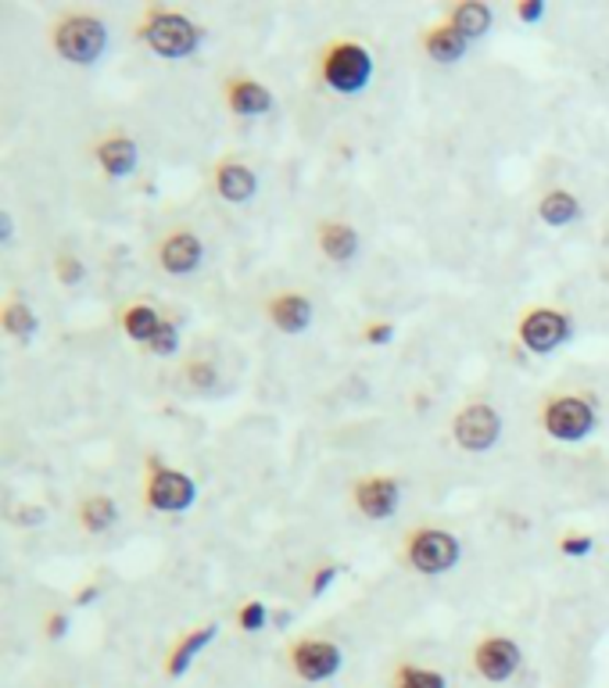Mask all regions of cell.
Listing matches in <instances>:
<instances>
[{
	"mask_svg": "<svg viewBox=\"0 0 609 688\" xmlns=\"http://www.w3.org/2000/svg\"><path fill=\"white\" fill-rule=\"evenodd\" d=\"M4 330L11 337H19V341H25V337L36 334V313L22 302H8L4 305Z\"/></svg>",
	"mask_w": 609,
	"mask_h": 688,
	"instance_id": "cb8c5ba5",
	"label": "cell"
},
{
	"mask_svg": "<svg viewBox=\"0 0 609 688\" xmlns=\"http://www.w3.org/2000/svg\"><path fill=\"white\" fill-rule=\"evenodd\" d=\"M194 498H198V488L191 477L180 474V470L151 463V481H147V503H151V509L183 512L194 506Z\"/></svg>",
	"mask_w": 609,
	"mask_h": 688,
	"instance_id": "9c48e42d",
	"label": "cell"
},
{
	"mask_svg": "<svg viewBox=\"0 0 609 688\" xmlns=\"http://www.w3.org/2000/svg\"><path fill=\"white\" fill-rule=\"evenodd\" d=\"M319 76L337 93H359L373 79V54L356 44V40H341V44H334L323 54Z\"/></svg>",
	"mask_w": 609,
	"mask_h": 688,
	"instance_id": "6da1fadb",
	"label": "cell"
},
{
	"mask_svg": "<svg viewBox=\"0 0 609 688\" xmlns=\"http://www.w3.org/2000/svg\"><path fill=\"white\" fill-rule=\"evenodd\" d=\"M319 248L334 262H351L359 255V234L348 223H323L319 226Z\"/></svg>",
	"mask_w": 609,
	"mask_h": 688,
	"instance_id": "ac0fdd59",
	"label": "cell"
},
{
	"mask_svg": "<svg viewBox=\"0 0 609 688\" xmlns=\"http://www.w3.org/2000/svg\"><path fill=\"white\" fill-rule=\"evenodd\" d=\"M15 517H19V523H30V528H40V523H44V517H47V512L33 506V509H19Z\"/></svg>",
	"mask_w": 609,
	"mask_h": 688,
	"instance_id": "e575fe53",
	"label": "cell"
},
{
	"mask_svg": "<svg viewBox=\"0 0 609 688\" xmlns=\"http://www.w3.org/2000/svg\"><path fill=\"white\" fill-rule=\"evenodd\" d=\"M538 215L549 226H571L577 215H580V201L574 194H566V191H552V194L541 198Z\"/></svg>",
	"mask_w": 609,
	"mask_h": 688,
	"instance_id": "603a6c76",
	"label": "cell"
},
{
	"mask_svg": "<svg viewBox=\"0 0 609 688\" xmlns=\"http://www.w3.org/2000/svg\"><path fill=\"white\" fill-rule=\"evenodd\" d=\"M98 596H101V588H98V585H90V588H83V591H79V596H76V602H79V606H87V602H93Z\"/></svg>",
	"mask_w": 609,
	"mask_h": 688,
	"instance_id": "d590c367",
	"label": "cell"
},
{
	"mask_svg": "<svg viewBox=\"0 0 609 688\" xmlns=\"http://www.w3.org/2000/svg\"><path fill=\"white\" fill-rule=\"evenodd\" d=\"M395 688H449L441 670H427V667H413L405 664L395 674Z\"/></svg>",
	"mask_w": 609,
	"mask_h": 688,
	"instance_id": "d4e9b609",
	"label": "cell"
},
{
	"mask_svg": "<svg viewBox=\"0 0 609 688\" xmlns=\"http://www.w3.org/2000/svg\"><path fill=\"white\" fill-rule=\"evenodd\" d=\"M269 319L283 334H302L313 327V302L305 294H277L269 302Z\"/></svg>",
	"mask_w": 609,
	"mask_h": 688,
	"instance_id": "5bb4252c",
	"label": "cell"
},
{
	"mask_svg": "<svg viewBox=\"0 0 609 688\" xmlns=\"http://www.w3.org/2000/svg\"><path fill=\"white\" fill-rule=\"evenodd\" d=\"M337 574H341V566H323V571L313 574V588H308V591H313V596H323V591L337 582Z\"/></svg>",
	"mask_w": 609,
	"mask_h": 688,
	"instance_id": "1f68e13d",
	"label": "cell"
},
{
	"mask_svg": "<svg viewBox=\"0 0 609 688\" xmlns=\"http://www.w3.org/2000/svg\"><path fill=\"white\" fill-rule=\"evenodd\" d=\"M463 556V545H459V538L449 534V531H435V528H424L409 538V563L413 571L427 574V577H438V574H449L452 566Z\"/></svg>",
	"mask_w": 609,
	"mask_h": 688,
	"instance_id": "277c9868",
	"label": "cell"
},
{
	"mask_svg": "<svg viewBox=\"0 0 609 688\" xmlns=\"http://www.w3.org/2000/svg\"><path fill=\"white\" fill-rule=\"evenodd\" d=\"M365 341L373 348H387L395 341V327H391V323H370V327H365Z\"/></svg>",
	"mask_w": 609,
	"mask_h": 688,
	"instance_id": "f546056e",
	"label": "cell"
},
{
	"mask_svg": "<svg viewBox=\"0 0 609 688\" xmlns=\"http://www.w3.org/2000/svg\"><path fill=\"white\" fill-rule=\"evenodd\" d=\"M161 319L151 305H129L126 313H122V330L129 334V341H137V345H151L155 341V334L161 330Z\"/></svg>",
	"mask_w": 609,
	"mask_h": 688,
	"instance_id": "ffe728a7",
	"label": "cell"
},
{
	"mask_svg": "<svg viewBox=\"0 0 609 688\" xmlns=\"http://www.w3.org/2000/svg\"><path fill=\"white\" fill-rule=\"evenodd\" d=\"M520 659H523V653H520L517 642L503 639V635H492L473 650V670H477L484 681L503 685L520 670Z\"/></svg>",
	"mask_w": 609,
	"mask_h": 688,
	"instance_id": "30bf717a",
	"label": "cell"
},
{
	"mask_svg": "<svg viewBox=\"0 0 609 688\" xmlns=\"http://www.w3.org/2000/svg\"><path fill=\"white\" fill-rule=\"evenodd\" d=\"M226 104L237 115H266L273 112V90L255 83V79H234V83H226Z\"/></svg>",
	"mask_w": 609,
	"mask_h": 688,
	"instance_id": "2e32d148",
	"label": "cell"
},
{
	"mask_svg": "<svg viewBox=\"0 0 609 688\" xmlns=\"http://www.w3.org/2000/svg\"><path fill=\"white\" fill-rule=\"evenodd\" d=\"M187 376H191V384L194 387H215V366L212 362H191V366H187Z\"/></svg>",
	"mask_w": 609,
	"mask_h": 688,
	"instance_id": "f1b7e54d",
	"label": "cell"
},
{
	"mask_svg": "<svg viewBox=\"0 0 609 688\" xmlns=\"http://www.w3.org/2000/svg\"><path fill=\"white\" fill-rule=\"evenodd\" d=\"M69 635V617L65 613H50L47 617V639H65Z\"/></svg>",
	"mask_w": 609,
	"mask_h": 688,
	"instance_id": "836d02e7",
	"label": "cell"
},
{
	"mask_svg": "<svg viewBox=\"0 0 609 688\" xmlns=\"http://www.w3.org/2000/svg\"><path fill=\"white\" fill-rule=\"evenodd\" d=\"M98 161H101V169L108 172V177H115V180H126L133 169H137V161H140V147L133 137H122V133H115V137H108L98 144Z\"/></svg>",
	"mask_w": 609,
	"mask_h": 688,
	"instance_id": "9a60e30c",
	"label": "cell"
},
{
	"mask_svg": "<svg viewBox=\"0 0 609 688\" xmlns=\"http://www.w3.org/2000/svg\"><path fill=\"white\" fill-rule=\"evenodd\" d=\"M108 47V30L93 15H65L54 30V50L72 65H93Z\"/></svg>",
	"mask_w": 609,
	"mask_h": 688,
	"instance_id": "7a4b0ae2",
	"label": "cell"
},
{
	"mask_svg": "<svg viewBox=\"0 0 609 688\" xmlns=\"http://www.w3.org/2000/svg\"><path fill=\"white\" fill-rule=\"evenodd\" d=\"M345 664V653L341 645H334L327 639H302L294 642L291 650V667L302 681L308 685H319V681H330L337 670Z\"/></svg>",
	"mask_w": 609,
	"mask_h": 688,
	"instance_id": "52a82bcc",
	"label": "cell"
},
{
	"mask_svg": "<svg viewBox=\"0 0 609 688\" xmlns=\"http://www.w3.org/2000/svg\"><path fill=\"white\" fill-rule=\"evenodd\" d=\"M452 438L459 449L466 452H487L495 449V441L503 438V416L495 406H484V402H473L452 420Z\"/></svg>",
	"mask_w": 609,
	"mask_h": 688,
	"instance_id": "8992f818",
	"label": "cell"
},
{
	"mask_svg": "<svg viewBox=\"0 0 609 688\" xmlns=\"http://www.w3.org/2000/svg\"><path fill=\"white\" fill-rule=\"evenodd\" d=\"M541 424L556 441H585L595 430V409L577 395H560L541 413Z\"/></svg>",
	"mask_w": 609,
	"mask_h": 688,
	"instance_id": "5b68a950",
	"label": "cell"
},
{
	"mask_svg": "<svg viewBox=\"0 0 609 688\" xmlns=\"http://www.w3.org/2000/svg\"><path fill=\"white\" fill-rule=\"evenodd\" d=\"M237 624H240V631H262L266 624H269V606L266 602H244L240 606V613H237Z\"/></svg>",
	"mask_w": 609,
	"mask_h": 688,
	"instance_id": "4316f807",
	"label": "cell"
},
{
	"mask_svg": "<svg viewBox=\"0 0 609 688\" xmlns=\"http://www.w3.org/2000/svg\"><path fill=\"white\" fill-rule=\"evenodd\" d=\"M176 348H180V330H176L172 323H161V330L155 334V341L147 345V352L151 356H172Z\"/></svg>",
	"mask_w": 609,
	"mask_h": 688,
	"instance_id": "83f0119b",
	"label": "cell"
},
{
	"mask_svg": "<svg viewBox=\"0 0 609 688\" xmlns=\"http://www.w3.org/2000/svg\"><path fill=\"white\" fill-rule=\"evenodd\" d=\"M517 15H520V22L534 25V22L545 19V4H541V0H523V4L517 8Z\"/></svg>",
	"mask_w": 609,
	"mask_h": 688,
	"instance_id": "d6a6232c",
	"label": "cell"
},
{
	"mask_svg": "<svg viewBox=\"0 0 609 688\" xmlns=\"http://www.w3.org/2000/svg\"><path fill=\"white\" fill-rule=\"evenodd\" d=\"M591 538L588 534H571V538H563V542H560V549H563V556H588V552H591Z\"/></svg>",
	"mask_w": 609,
	"mask_h": 688,
	"instance_id": "4dcf8cb0",
	"label": "cell"
},
{
	"mask_svg": "<svg viewBox=\"0 0 609 688\" xmlns=\"http://www.w3.org/2000/svg\"><path fill=\"white\" fill-rule=\"evenodd\" d=\"M201 259H205V248H201V240L191 234V229H176V234H169L158 248V262L172 277L194 273V269L201 266Z\"/></svg>",
	"mask_w": 609,
	"mask_h": 688,
	"instance_id": "7c38bea8",
	"label": "cell"
},
{
	"mask_svg": "<svg viewBox=\"0 0 609 688\" xmlns=\"http://www.w3.org/2000/svg\"><path fill=\"white\" fill-rule=\"evenodd\" d=\"M215 191H219V198L229 201V205H244V201H251L255 191H259V177H255V169H248L244 161H223V166L215 169Z\"/></svg>",
	"mask_w": 609,
	"mask_h": 688,
	"instance_id": "4fadbf2b",
	"label": "cell"
},
{
	"mask_svg": "<svg viewBox=\"0 0 609 688\" xmlns=\"http://www.w3.org/2000/svg\"><path fill=\"white\" fill-rule=\"evenodd\" d=\"M54 277H58L65 287H76V283H83L87 266L79 262L76 255H58V259H54Z\"/></svg>",
	"mask_w": 609,
	"mask_h": 688,
	"instance_id": "484cf974",
	"label": "cell"
},
{
	"mask_svg": "<svg viewBox=\"0 0 609 688\" xmlns=\"http://www.w3.org/2000/svg\"><path fill=\"white\" fill-rule=\"evenodd\" d=\"M115 520H119V509L108 495H90L87 503L79 506V523H83L87 534H104Z\"/></svg>",
	"mask_w": 609,
	"mask_h": 688,
	"instance_id": "7402d4cb",
	"label": "cell"
},
{
	"mask_svg": "<svg viewBox=\"0 0 609 688\" xmlns=\"http://www.w3.org/2000/svg\"><path fill=\"white\" fill-rule=\"evenodd\" d=\"M144 40L151 44L155 54L161 58H187V54H194L198 44H201V30L187 19V15H176V11H161L155 8L151 15L144 22Z\"/></svg>",
	"mask_w": 609,
	"mask_h": 688,
	"instance_id": "3957f363",
	"label": "cell"
},
{
	"mask_svg": "<svg viewBox=\"0 0 609 688\" xmlns=\"http://www.w3.org/2000/svg\"><path fill=\"white\" fill-rule=\"evenodd\" d=\"M566 337H571V319L556 313V308H531V313L520 319V341L527 352H534V356L556 352Z\"/></svg>",
	"mask_w": 609,
	"mask_h": 688,
	"instance_id": "ba28073f",
	"label": "cell"
},
{
	"mask_svg": "<svg viewBox=\"0 0 609 688\" xmlns=\"http://www.w3.org/2000/svg\"><path fill=\"white\" fill-rule=\"evenodd\" d=\"M606 280H609V269H606Z\"/></svg>",
	"mask_w": 609,
	"mask_h": 688,
	"instance_id": "8d00e7d4",
	"label": "cell"
},
{
	"mask_svg": "<svg viewBox=\"0 0 609 688\" xmlns=\"http://www.w3.org/2000/svg\"><path fill=\"white\" fill-rule=\"evenodd\" d=\"M466 44H470V40L459 36V33L452 30V22H449V25H435V30H427V36H424V50H427L435 61H441V65H452V61L463 58V54H466Z\"/></svg>",
	"mask_w": 609,
	"mask_h": 688,
	"instance_id": "d6986e66",
	"label": "cell"
},
{
	"mask_svg": "<svg viewBox=\"0 0 609 688\" xmlns=\"http://www.w3.org/2000/svg\"><path fill=\"white\" fill-rule=\"evenodd\" d=\"M215 635H219V624H205V628L191 631V635H183L180 645H176V650L169 653V659H166L169 678H183V674L191 670V664L198 659V653L205 650V645H212Z\"/></svg>",
	"mask_w": 609,
	"mask_h": 688,
	"instance_id": "e0dca14e",
	"label": "cell"
},
{
	"mask_svg": "<svg viewBox=\"0 0 609 688\" xmlns=\"http://www.w3.org/2000/svg\"><path fill=\"white\" fill-rule=\"evenodd\" d=\"M452 30L463 36V40H481L487 30H492V8L477 4V0H470V4H459L452 11Z\"/></svg>",
	"mask_w": 609,
	"mask_h": 688,
	"instance_id": "44dd1931",
	"label": "cell"
},
{
	"mask_svg": "<svg viewBox=\"0 0 609 688\" xmlns=\"http://www.w3.org/2000/svg\"><path fill=\"white\" fill-rule=\"evenodd\" d=\"M356 506L362 517L370 520H387L395 517V509L402 503V484L395 477H365L356 484Z\"/></svg>",
	"mask_w": 609,
	"mask_h": 688,
	"instance_id": "8fae6325",
	"label": "cell"
}]
</instances>
